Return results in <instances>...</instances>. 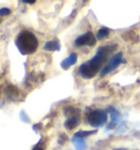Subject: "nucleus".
Listing matches in <instances>:
<instances>
[{
	"mask_svg": "<svg viewBox=\"0 0 140 150\" xmlns=\"http://www.w3.org/2000/svg\"><path fill=\"white\" fill-rule=\"evenodd\" d=\"M115 48L116 45H106L100 47L93 58H91L90 60L86 62V63L82 64L81 66L79 67L80 76L82 78H86V79L93 78L100 71V69L102 68L104 63L106 62L108 55L111 54Z\"/></svg>",
	"mask_w": 140,
	"mask_h": 150,
	"instance_id": "1",
	"label": "nucleus"
},
{
	"mask_svg": "<svg viewBox=\"0 0 140 150\" xmlns=\"http://www.w3.org/2000/svg\"><path fill=\"white\" fill-rule=\"evenodd\" d=\"M16 45L22 55H31L35 53L38 47L36 36L30 31H21L16 38Z\"/></svg>",
	"mask_w": 140,
	"mask_h": 150,
	"instance_id": "2",
	"label": "nucleus"
},
{
	"mask_svg": "<svg viewBox=\"0 0 140 150\" xmlns=\"http://www.w3.org/2000/svg\"><path fill=\"white\" fill-rule=\"evenodd\" d=\"M87 121L93 127H101L107 122V113L103 110H93L88 114Z\"/></svg>",
	"mask_w": 140,
	"mask_h": 150,
	"instance_id": "3",
	"label": "nucleus"
},
{
	"mask_svg": "<svg viewBox=\"0 0 140 150\" xmlns=\"http://www.w3.org/2000/svg\"><path fill=\"white\" fill-rule=\"evenodd\" d=\"M122 63H123V53L119 52V53L114 55L111 58V60H110V63L107 64L106 66L101 70V76H105L107 74H110L111 71L115 70L116 68L119 66Z\"/></svg>",
	"mask_w": 140,
	"mask_h": 150,
	"instance_id": "4",
	"label": "nucleus"
},
{
	"mask_svg": "<svg viewBox=\"0 0 140 150\" xmlns=\"http://www.w3.org/2000/svg\"><path fill=\"white\" fill-rule=\"evenodd\" d=\"M96 43V38H94V35L92 32H87V33L80 35L76 38L74 41V45L76 46H94Z\"/></svg>",
	"mask_w": 140,
	"mask_h": 150,
	"instance_id": "5",
	"label": "nucleus"
},
{
	"mask_svg": "<svg viewBox=\"0 0 140 150\" xmlns=\"http://www.w3.org/2000/svg\"><path fill=\"white\" fill-rule=\"evenodd\" d=\"M107 112L110 113L111 118H112L111 124H110V126H107V128H106V130H110V129H112L115 126V123L118 121V118H119V112H118L116 108H113V106H110V108H107Z\"/></svg>",
	"mask_w": 140,
	"mask_h": 150,
	"instance_id": "6",
	"label": "nucleus"
},
{
	"mask_svg": "<svg viewBox=\"0 0 140 150\" xmlns=\"http://www.w3.org/2000/svg\"><path fill=\"white\" fill-rule=\"evenodd\" d=\"M77 59H78V56H77L76 53L70 54L67 58H65L62 62V69H68L69 67L74 66V64L77 63Z\"/></svg>",
	"mask_w": 140,
	"mask_h": 150,
	"instance_id": "7",
	"label": "nucleus"
},
{
	"mask_svg": "<svg viewBox=\"0 0 140 150\" xmlns=\"http://www.w3.org/2000/svg\"><path fill=\"white\" fill-rule=\"evenodd\" d=\"M71 142L74 144L76 150H86L87 149V142L84 140V138H80V137H74L71 138Z\"/></svg>",
	"mask_w": 140,
	"mask_h": 150,
	"instance_id": "8",
	"label": "nucleus"
},
{
	"mask_svg": "<svg viewBox=\"0 0 140 150\" xmlns=\"http://www.w3.org/2000/svg\"><path fill=\"white\" fill-rule=\"evenodd\" d=\"M79 116H71V117H68L67 118V121L65 122V127H66L67 129H69V130H71V129L76 128L77 126L79 125Z\"/></svg>",
	"mask_w": 140,
	"mask_h": 150,
	"instance_id": "9",
	"label": "nucleus"
},
{
	"mask_svg": "<svg viewBox=\"0 0 140 150\" xmlns=\"http://www.w3.org/2000/svg\"><path fill=\"white\" fill-rule=\"evenodd\" d=\"M44 50H60V44L58 42V40H52V41H48L46 43L45 46H44Z\"/></svg>",
	"mask_w": 140,
	"mask_h": 150,
	"instance_id": "10",
	"label": "nucleus"
},
{
	"mask_svg": "<svg viewBox=\"0 0 140 150\" xmlns=\"http://www.w3.org/2000/svg\"><path fill=\"white\" fill-rule=\"evenodd\" d=\"M65 115L68 117H71V116H78L79 114H80V111H79L78 108H71V106H68V108H65Z\"/></svg>",
	"mask_w": 140,
	"mask_h": 150,
	"instance_id": "11",
	"label": "nucleus"
},
{
	"mask_svg": "<svg viewBox=\"0 0 140 150\" xmlns=\"http://www.w3.org/2000/svg\"><path fill=\"white\" fill-rule=\"evenodd\" d=\"M93 134H96V130H80L78 133H76L74 136L76 137H80V138H84L88 137V136H91Z\"/></svg>",
	"mask_w": 140,
	"mask_h": 150,
	"instance_id": "12",
	"label": "nucleus"
},
{
	"mask_svg": "<svg viewBox=\"0 0 140 150\" xmlns=\"http://www.w3.org/2000/svg\"><path fill=\"white\" fill-rule=\"evenodd\" d=\"M108 34H110V30L107 29V28H102V29H100L98 31L96 38H99V40H103V38L108 36Z\"/></svg>",
	"mask_w": 140,
	"mask_h": 150,
	"instance_id": "13",
	"label": "nucleus"
},
{
	"mask_svg": "<svg viewBox=\"0 0 140 150\" xmlns=\"http://www.w3.org/2000/svg\"><path fill=\"white\" fill-rule=\"evenodd\" d=\"M11 13V10L8 8H1L0 9V17H4V16H8Z\"/></svg>",
	"mask_w": 140,
	"mask_h": 150,
	"instance_id": "14",
	"label": "nucleus"
},
{
	"mask_svg": "<svg viewBox=\"0 0 140 150\" xmlns=\"http://www.w3.org/2000/svg\"><path fill=\"white\" fill-rule=\"evenodd\" d=\"M33 150H44V148H43V147L41 146V142H38V144H37L36 146L34 147V148H33Z\"/></svg>",
	"mask_w": 140,
	"mask_h": 150,
	"instance_id": "15",
	"label": "nucleus"
},
{
	"mask_svg": "<svg viewBox=\"0 0 140 150\" xmlns=\"http://www.w3.org/2000/svg\"><path fill=\"white\" fill-rule=\"evenodd\" d=\"M24 4H34L36 0H22Z\"/></svg>",
	"mask_w": 140,
	"mask_h": 150,
	"instance_id": "16",
	"label": "nucleus"
},
{
	"mask_svg": "<svg viewBox=\"0 0 140 150\" xmlns=\"http://www.w3.org/2000/svg\"><path fill=\"white\" fill-rule=\"evenodd\" d=\"M113 150H128V149H125V148H117V149H113Z\"/></svg>",
	"mask_w": 140,
	"mask_h": 150,
	"instance_id": "17",
	"label": "nucleus"
}]
</instances>
